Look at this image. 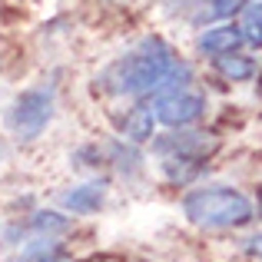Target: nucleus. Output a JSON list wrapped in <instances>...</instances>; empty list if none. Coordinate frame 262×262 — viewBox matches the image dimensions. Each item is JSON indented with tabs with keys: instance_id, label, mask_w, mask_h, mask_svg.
<instances>
[{
	"instance_id": "nucleus-1",
	"label": "nucleus",
	"mask_w": 262,
	"mask_h": 262,
	"mask_svg": "<svg viewBox=\"0 0 262 262\" xmlns=\"http://www.w3.org/2000/svg\"><path fill=\"white\" fill-rule=\"evenodd\" d=\"M189 83V67L173 53V47L160 37L143 40L136 50L120 57L103 70L96 86L113 96H156L163 90Z\"/></svg>"
},
{
	"instance_id": "nucleus-2",
	"label": "nucleus",
	"mask_w": 262,
	"mask_h": 262,
	"mask_svg": "<svg viewBox=\"0 0 262 262\" xmlns=\"http://www.w3.org/2000/svg\"><path fill=\"white\" fill-rule=\"evenodd\" d=\"M183 212L192 226H203V229H239L256 219L252 199L232 186H203V189L186 192Z\"/></svg>"
},
{
	"instance_id": "nucleus-3",
	"label": "nucleus",
	"mask_w": 262,
	"mask_h": 262,
	"mask_svg": "<svg viewBox=\"0 0 262 262\" xmlns=\"http://www.w3.org/2000/svg\"><path fill=\"white\" fill-rule=\"evenodd\" d=\"M53 120V90L50 86H30L10 103L7 123L20 140H37Z\"/></svg>"
},
{
	"instance_id": "nucleus-4",
	"label": "nucleus",
	"mask_w": 262,
	"mask_h": 262,
	"mask_svg": "<svg viewBox=\"0 0 262 262\" xmlns=\"http://www.w3.org/2000/svg\"><path fill=\"white\" fill-rule=\"evenodd\" d=\"M153 113H156V123H163V126H173V129L192 126L206 113V96L192 86L163 90V93L153 96Z\"/></svg>"
},
{
	"instance_id": "nucleus-5",
	"label": "nucleus",
	"mask_w": 262,
	"mask_h": 262,
	"mask_svg": "<svg viewBox=\"0 0 262 262\" xmlns=\"http://www.w3.org/2000/svg\"><path fill=\"white\" fill-rule=\"evenodd\" d=\"M212 146L216 143L206 140V133H169L153 143V149L163 156H196V160H206Z\"/></svg>"
},
{
	"instance_id": "nucleus-6",
	"label": "nucleus",
	"mask_w": 262,
	"mask_h": 262,
	"mask_svg": "<svg viewBox=\"0 0 262 262\" xmlns=\"http://www.w3.org/2000/svg\"><path fill=\"white\" fill-rule=\"evenodd\" d=\"M239 43H246L243 40V30H239V24H219V27H206L203 33H199L196 47L206 53V57H223V53H236Z\"/></svg>"
},
{
	"instance_id": "nucleus-7",
	"label": "nucleus",
	"mask_w": 262,
	"mask_h": 262,
	"mask_svg": "<svg viewBox=\"0 0 262 262\" xmlns=\"http://www.w3.org/2000/svg\"><path fill=\"white\" fill-rule=\"evenodd\" d=\"M106 203V183H83L73 186L60 196V206L70 209L73 216H90V212H100Z\"/></svg>"
},
{
	"instance_id": "nucleus-8",
	"label": "nucleus",
	"mask_w": 262,
	"mask_h": 262,
	"mask_svg": "<svg viewBox=\"0 0 262 262\" xmlns=\"http://www.w3.org/2000/svg\"><path fill=\"white\" fill-rule=\"evenodd\" d=\"M156 126V113H153V103H136V106L126 110V116H120V133L126 136L129 143H146L153 136Z\"/></svg>"
},
{
	"instance_id": "nucleus-9",
	"label": "nucleus",
	"mask_w": 262,
	"mask_h": 262,
	"mask_svg": "<svg viewBox=\"0 0 262 262\" xmlns=\"http://www.w3.org/2000/svg\"><path fill=\"white\" fill-rule=\"evenodd\" d=\"M212 67L223 80H232V83H243L256 73V60L243 57V53H223V57H212Z\"/></svg>"
},
{
	"instance_id": "nucleus-10",
	"label": "nucleus",
	"mask_w": 262,
	"mask_h": 262,
	"mask_svg": "<svg viewBox=\"0 0 262 262\" xmlns=\"http://www.w3.org/2000/svg\"><path fill=\"white\" fill-rule=\"evenodd\" d=\"M239 30H243V40L249 47H262V0H252V4L243 10Z\"/></svg>"
},
{
	"instance_id": "nucleus-11",
	"label": "nucleus",
	"mask_w": 262,
	"mask_h": 262,
	"mask_svg": "<svg viewBox=\"0 0 262 262\" xmlns=\"http://www.w3.org/2000/svg\"><path fill=\"white\" fill-rule=\"evenodd\" d=\"M17 262H70V259H67V252L60 249L57 243H50V239H40V246L27 249Z\"/></svg>"
},
{
	"instance_id": "nucleus-12",
	"label": "nucleus",
	"mask_w": 262,
	"mask_h": 262,
	"mask_svg": "<svg viewBox=\"0 0 262 262\" xmlns=\"http://www.w3.org/2000/svg\"><path fill=\"white\" fill-rule=\"evenodd\" d=\"M252 0H209V17H232V13L246 10Z\"/></svg>"
},
{
	"instance_id": "nucleus-13",
	"label": "nucleus",
	"mask_w": 262,
	"mask_h": 262,
	"mask_svg": "<svg viewBox=\"0 0 262 262\" xmlns=\"http://www.w3.org/2000/svg\"><path fill=\"white\" fill-rule=\"evenodd\" d=\"M246 252H249L252 259H259V262H262V232H256V236L246 239Z\"/></svg>"
},
{
	"instance_id": "nucleus-14",
	"label": "nucleus",
	"mask_w": 262,
	"mask_h": 262,
	"mask_svg": "<svg viewBox=\"0 0 262 262\" xmlns=\"http://www.w3.org/2000/svg\"><path fill=\"white\" fill-rule=\"evenodd\" d=\"M256 216L262 219V192H259V203H256Z\"/></svg>"
},
{
	"instance_id": "nucleus-15",
	"label": "nucleus",
	"mask_w": 262,
	"mask_h": 262,
	"mask_svg": "<svg viewBox=\"0 0 262 262\" xmlns=\"http://www.w3.org/2000/svg\"><path fill=\"white\" fill-rule=\"evenodd\" d=\"M93 262H116V259H93Z\"/></svg>"
}]
</instances>
